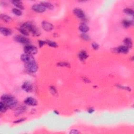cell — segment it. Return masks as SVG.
<instances>
[{"mask_svg": "<svg viewBox=\"0 0 134 134\" xmlns=\"http://www.w3.org/2000/svg\"><path fill=\"white\" fill-rule=\"evenodd\" d=\"M92 48H93V49L98 50L99 48V45L97 43H93L92 44Z\"/></svg>", "mask_w": 134, "mask_h": 134, "instance_id": "30", "label": "cell"}, {"mask_svg": "<svg viewBox=\"0 0 134 134\" xmlns=\"http://www.w3.org/2000/svg\"><path fill=\"white\" fill-rule=\"evenodd\" d=\"M25 68L26 70L30 73H35L38 70V65L35 61L25 64Z\"/></svg>", "mask_w": 134, "mask_h": 134, "instance_id": "3", "label": "cell"}, {"mask_svg": "<svg viewBox=\"0 0 134 134\" xmlns=\"http://www.w3.org/2000/svg\"><path fill=\"white\" fill-rule=\"evenodd\" d=\"M79 30L83 33H85L88 32L89 30V27L85 23H82L80 24L79 27Z\"/></svg>", "mask_w": 134, "mask_h": 134, "instance_id": "16", "label": "cell"}, {"mask_svg": "<svg viewBox=\"0 0 134 134\" xmlns=\"http://www.w3.org/2000/svg\"><path fill=\"white\" fill-rule=\"evenodd\" d=\"M24 51L25 54L30 55H34L37 54L38 52L37 48L35 46L32 45H27L24 48Z\"/></svg>", "mask_w": 134, "mask_h": 134, "instance_id": "4", "label": "cell"}, {"mask_svg": "<svg viewBox=\"0 0 134 134\" xmlns=\"http://www.w3.org/2000/svg\"><path fill=\"white\" fill-rule=\"evenodd\" d=\"M18 30L20 31V33L23 34L25 36H28L29 35V33L27 31H26L25 29H24L22 27H20L19 29H18Z\"/></svg>", "mask_w": 134, "mask_h": 134, "instance_id": "28", "label": "cell"}, {"mask_svg": "<svg viewBox=\"0 0 134 134\" xmlns=\"http://www.w3.org/2000/svg\"><path fill=\"white\" fill-rule=\"evenodd\" d=\"M46 44L50 47H53V48H56L58 47V45L55 43V42L51 40H47L46 41Z\"/></svg>", "mask_w": 134, "mask_h": 134, "instance_id": "24", "label": "cell"}, {"mask_svg": "<svg viewBox=\"0 0 134 134\" xmlns=\"http://www.w3.org/2000/svg\"><path fill=\"white\" fill-rule=\"evenodd\" d=\"M70 133L73 134H79L80 132H79V131L77 129H72L70 131Z\"/></svg>", "mask_w": 134, "mask_h": 134, "instance_id": "32", "label": "cell"}, {"mask_svg": "<svg viewBox=\"0 0 134 134\" xmlns=\"http://www.w3.org/2000/svg\"><path fill=\"white\" fill-rule=\"evenodd\" d=\"M24 103L26 105L29 106H36L37 105L38 102L36 99L33 98H28L25 99Z\"/></svg>", "mask_w": 134, "mask_h": 134, "instance_id": "12", "label": "cell"}, {"mask_svg": "<svg viewBox=\"0 0 134 134\" xmlns=\"http://www.w3.org/2000/svg\"><path fill=\"white\" fill-rule=\"evenodd\" d=\"M12 3L14 4L16 7H17L18 9L20 10H24V7L23 6L22 2L20 1H12Z\"/></svg>", "mask_w": 134, "mask_h": 134, "instance_id": "18", "label": "cell"}, {"mask_svg": "<svg viewBox=\"0 0 134 134\" xmlns=\"http://www.w3.org/2000/svg\"><path fill=\"white\" fill-rule=\"evenodd\" d=\"M31 9L36 12L37 13H43L46 10V8L43 5L40 4H35L32 6Z\"/></svg>", "mask_w": 134, "mask_h": 134, "instance_id": "10", "label": "cell"}, {"mask_svg": "<svg viewBox=\"0 0 134 134\" xmlns=\"http://www.w3.org/2000/svg\"><path fill=\"white\" fill-rule=\"evenodd\" d=\"M12 13L13 14H14L15 15H17V16H20L22 15V12L21 10L19 9H14L12 10Z\"/></svg>", "mask_w": 134, "mask_h": 134, "instance_id": "26", "label": "cell"}, {"mask_svg": "<svg viewBox=\"0 0 134 134\" xmlns=\"http://www.w3.org/2000/svg\"><path fill=\"white\" fill-rule=\"evenodd\" d=\"M124 43L125 46H126L128 49H130L132 48L133 46V41L132 39L129 38H125L124 40Z\"/></svg>", "mask_w": 134, "mask_h": 134, "instance_id": "15", "label": "cell"}, {"mask_svg": "<svg viewBox=\"0 0 134 134\" xmlns=\"http://www.w3.org/2000/svg\"><path fill=\"white\" fill-rule=\"evenodd\" d=\"M7 107L6 106L3 102L1 101L0 102V112L1 113H4L6 111L7 109Z\"/></svg>", "mask_w": 134, "mask_h": 134, "instance_id": "22", "label": "cell"}, {"mask_svg": "<svg viewBox=\"0 0 134 134\" xmlns=\"http://www.w3.org/2000/svg\"><path fill=\"white\" fill-rule=\"evenodd\" d=\"M50 90L51 93L52 94H54V95H56L57 94V92L56 88H55V87H54V86H51L50 87Z\"/></svg>", "mask_w": 134, "mask_h": 134, "instance_id": "29", "label": "cell"}, {"mask_svg": "<svg viewBox=\"0 0 134 134\" xmlns=\"http://www.w3.org/2000/svg\"><path fill=\"white\" fill-rule=\"evenodd\" d=\"M57 65L60 67H70V65L69 63L66 62H60L58 63Z\"/></svg>", "mask_w": 134, "mask_h": 134, "instance_id": "25", "label": "cell"}, {"mask_svg": "<svg viewBox=\"0 0 134 134\" xmlns=\"http://www.w3.org/2000/svg\"><path fill=\"white\" fill-rule=\"evenodd\" d=\"M42 27L46 31H51L54 29V25L51 23H49L46 21H44L41 23Z\"/></svg>", "mask_w": 134, "mask_h": 134, "instance_id": "8", "label": "cell"}, {"mask_svg": "<svg viewBox=\"0 0 134 134\" xmlns=\"http://www.w3.org/2000/svg\"><path fill=\"white\" fill-rule=\"evenodd\" d=\"M20 59L22 61H23L25 64H27V63L35 61L34 59V58L28 54H23L20 57Z\"/></svg>", "mask_w": 134, "mask_h": 134, "instance_id": "5", "label": "cell"}, {"mask_svg": "<svg viewBox=\"0 0 134 134\" xmlns=\"http://www.w3.org/2000/svg\"><path fill=\"white\" fill-rule=\"evenodd\" d=\"M1 101L6 105L8 109L14 108L17 104V99L14 96L5 94L1 97Z\"/></svg>", "mask_w": 134, "mask_h": 134, "instance_id": "1", "label": "cell"}, {"mask_svg": "<svg viewBox=\"0 0 134 134\" xmlns=\"http://www.w3.org/2000/svg\"><path fill=\"white\" fill-rule=\"evenodd\" d=\"M22 27L27 31L28 33H31L34 36H39L40 35V33L39 30L35 26H34L32 23L30 22H26L24 23L22 26H20Z\"/></svg>", "mask_w": 134, "mask_h": 134, "instance_id": "2", "label": "cell"}, {"mask_svg": "<svg viewBox=\"0 0 134 134\" xmlns=\"http://www.w3.org/2000/svg\"><path fill=\"white\" fill-rule=\"evenodd\" d=\"M129 49L126 46H120L117 48L114 49V51L117 53H122V54H127L129 51Z\"/></svg>", "mask_w": 134, "mask_h": 134, "instance_id": "11", "label": "cell"}, {"mask_svg": "<svg viewBox=\"0 0 134 134\" xmlns=\"http://www.w3.org/2000/svg\"><path fill=\"white\" fill-rule=\"evenodd\" d=\"M123 11H124V12L125 13H126V14H128V15H133L134 14V10L132 9H130V8H125Z\"/></svg>", "mask_w": 134, "mask_h": 134, "instance_id": "23", "label": "cell"}, {"mask_svg": "<svg viewBox=\"0 0 134 134\" xmlns=\"http://www.w3.org/2000/svg\"><path fill=\"white\" fill-rule=\"evenodd\" d=\"M1 18L2 20H3L4 21H5V22H7V23L11 22V20H12L11 17L9 16H8L7 15H5V14H1Z\"/></svg>", "mask_w": 134, "mask_h": 134, "instance_id": "21", "label": "cell"}, {"mask_svg": "<svg viewBox=\"0 0 134 134\" xmlns=\"http://www.w3.org/2000/svg\"><path fill=\"white\" fill-rule=\"evenodd\" d=\"M0 31H1L2 35L6 36H10L12 33V31L10 29L5 27H1V28H0Z\"/></svg>", "mask_w": 134, "mask_h": 134, "instance_id": "13", "label": "cell"}, {"mask_svg": "<svg viewBox=\"0 0 134 134\" xmlns=\"http://www.w3.org/2000/svg\"><path fill=\"white\" fill-rule=\"evenodd\" d=\"M41 5L46 8V9H48L49 10H52L54 9V6L51 3L48 2H41L40 3Z\"/></svg>", "mask_w": 134, "mask_h": 134, "instance_id": "20", "label": "cell"}, {"mask_svg": "<svg viewBox=\"0 0 134 134\" xmlns=\"http://www.w3.org/2000/svg\"><path fill=\"white\" fill-rule=\"evenodd\" d=\"M22 88L24 91L26 92L27 93H31L33 90L32 84L28 81H26L23 83L22 86Z\"/></svg>", "mask_w": 134, "mask_h": 134, "instance_id": "7", "label": "cell"}, {"mask_svg": "<svg viewBox=\"0 0 134 134\" xmlns=\"http://www.w3.org/2000/svg\"><path fill=\"white\" fill-rule=\"evenodd\" d=\"M89 113L90 114H92L94 112V109L93 108H91V109H89L88 111Z\"/></svg>", "mask_w": 134, "mask_h": 134, "instance_id": "35", "label": "cell"}, {"mask_svg": "<svg viewBox=\"0 0 134 134\" xmlns=\"http://www.w3.org/2000/svg\"><path fill=\"white\" fill-rule=\"evenodd\" d=\"M81 37L82 39H83V40L88 41V40H90V37L88 34H86L85 33H82L81 35Z\"/></svg>", "mask_w": 134, "mask_h": 134, "instance_id": "27", "label": "cell"}, {"mask_svg": "<svg viewBox=\"0 0 134 134\" xmlns=\"http://www.w3.org/2000/svg\"><path fill=\"white\" fill-rule=\"evenodd\" d=\"M25 120V119H18V120H16V121H15L14 122V123H22L24 121V120Z\"/></svg>", "mask_w": 134, "mask_h": 134, "instance_id": "33", "label": "cell"}, {"mask_svg": "<svg viewBox=\"0 0 134 134\" xmlns=\"http://www.w3.org/2000/svg\"><path fill=\"white\" fill-rule=\"evenodd\" d=\"M83 81H84V82H86V83H90V81L89 80L88 78H86L85 77L83 78Z\"/></svg>", "mask_w": 134, "mask_h": 134, "instance_id": "34", "label": "cell"}, {"mask_svg": "<svg viewBox=\"0 0 134 134\" xmlns=\"http://www.w3.org/2000/svg\"><path fill=\"white\" fill-rule=\"evenodd\" d=\"M122 24L124 27L128 28V27H129L130 26H132L133 24V22L132 20H123Z\"/></svg>", "mask_w": 134, "mask_h": 134, "instance_id": "19", "label": "cell"}, {"mask_svg": "<svg viewBox=\"0 0 134 134\" xmlns=\"http://www.w3.org/2000/svg\"><path fill=\"white\" fill-rule=\"evenodd\" d=\"M14 39L16 41L18 42L19 43L21 44H27L30 43V40L27 38H26L25 37L21 35H17L16 36Z\"/></svg>", "mask_w": 134, "mask_h": 134, "instance_id": "9", "label": "cell"}, {"mask_svg": "<svg viewBox=\"0 0 134 134\" xmlns=\"http://www.w3.org/2000/svg\"><path fill=\"white\" fill-rule=\"evenodd\" d=\"M26 109V108L25 106H22L18 107L17 109H16V111L15 112V115L16 116H18L20 115V114H23V113L24 112Z\"/></svg>", "mask_w": 134, "mask_h": 134, "instance_id": "14", "label": "cell"}, {"mask_svg": "<svg viewBox=\"0 0 134 134\" xmlns=\"http://www.w3.org/2000/svg\"><path fill=\"white\" fill-rule=\"evenodd\" d=\"M73 13L79 18H80V19L82 20H85V15L84 12L79 8H75V9H74L73 10Z\"/></svg>", "mask_w": 134, "mask_h": 134, "instance_id": "6", "label": "cell"}, {"mask_svg": "<svg viewBox=\"0 0 134 134\" xmlns=\"http://www.w3.org/2000/svg\"><path fill=\"white\" fill-rule=\"evenodd\" d=\"M88 57L87 53L85 51H81L79 54V58L81 61H84Z\"/></svg>", "mask_w": 134, "mask_h": 134, "instance_id": "17", "label": "cell"}, {"mask_svg": "<svg viewBox=\"0 0 134 134\" xmlns=\"http://www.w3.org/2000/svg\"><path fill=\"white\" fill-rule=\"evenodd\" d=\"M46 44V41H43V40H39L38 41V44L39 46L40 47H43L45 44Z\"/></svg>", "mask_w": 134, "mask_h": 134, "instance_id": "31", "label": "cell"}]
</instances>
